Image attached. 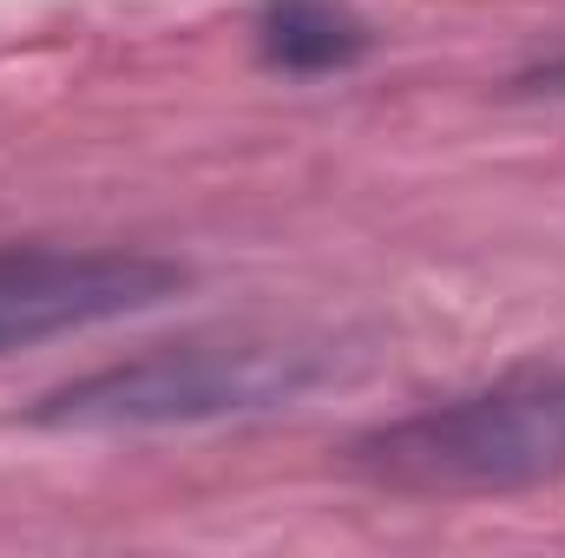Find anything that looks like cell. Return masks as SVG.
Instances as JSON below:
<instances>
[{"instance_id":"277c9868","label":"cell","mask_w":565,"mask_h":558,"mask_svg":"<svg viewBox=\"0 0 565 558\" xmlns=\"http://www.w3.org/2000/svg\"><path fill=\"white\" fill-rule=\"evenodd\" d=\"M264 60L282 73H335L362 53V26L335 0H270L257 20Z\"/></svg>"},{"instance_id":"3957f363","label":"cell","mask_w":565,"mask_h":558,"mask_svg":"<svg viewBox=\"0 0 565 558\" xmlns=\"http://www.w3.org/2000/svg\"><path fill=\"white\" fill-rule=\"evenodd\" d=\"M178 282V264L132 250H0V355L158 309Z\"/></svg>"},{"instance_id":"6da1fadb","label":"cell","mask_w":565,"mask_h":558,"mask_svg":"<svg viewBox=\"0 0 565 558\" xmlns=\"http://www.w3.org/2000/svg\"><path fill=\"white\" fill-rule=\"evenodd\" d=\"M362 466L402 493H513L565 473V368L513 375L362 440Z\"/></svg>"},{"instance_id":"7a4b0ae2","label":"cell","mask_w":565,"mask_h":558,"mask_svg":"<svg viewBox=\"0 0 565 558\" xmlns=\"http://www.w3.org/2000/svg\"><path fill=\"white\" fill-rule=\"evenodd\" d=\"M316 382V348L289 342H178L73 382L46 401L53 427H184V420L277 408Z\"/></svg>"}]
</instances>
